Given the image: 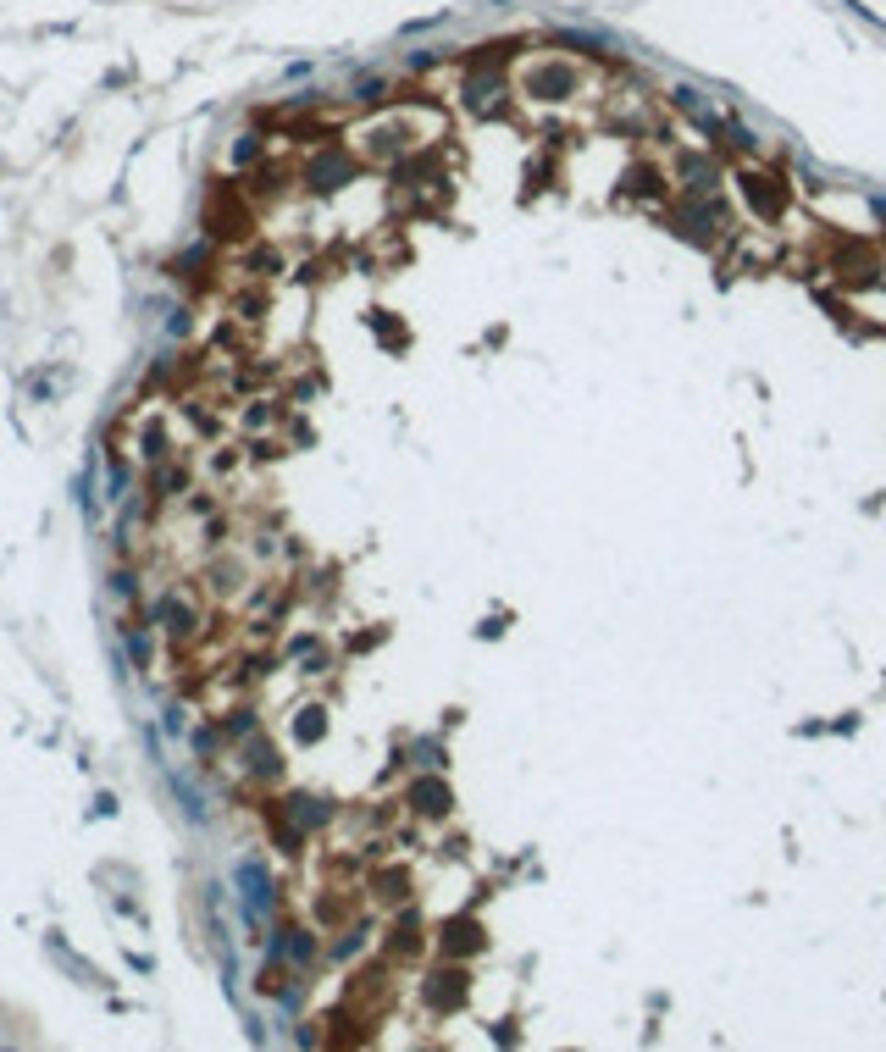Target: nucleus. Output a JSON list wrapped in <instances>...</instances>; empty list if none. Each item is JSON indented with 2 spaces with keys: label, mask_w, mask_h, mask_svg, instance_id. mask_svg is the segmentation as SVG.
<instances>
[{
  "label": "nucleus",
  "mask_w": 886,
  "mask_h": 1052,
  "mask_svg": "<svg viewBox=\"0 0 886 1052\" xmlns=\"http://www.w3.org/2000/svg\"><path fill=\"white\" fill-rule=\"evenodd\" d=\"M743 194H748V205H754L765 222H776V216L792 205V189L776 178V172H765V167H748L743 172Z\"/></svg>",
  "instance_id": "obj_1"
}]
</instances>
